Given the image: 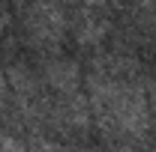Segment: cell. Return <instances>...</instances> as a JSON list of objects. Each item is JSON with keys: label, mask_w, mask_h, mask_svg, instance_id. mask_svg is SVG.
<instances>
[{"label": "cell", "mask_w": 156, "mask_h": 152, "mask_svg": "<svg viewBox=\"0 0 156 152\" xmlns=\"http://www.w3.org/2000/svg\"><path fill=\"white\" fill-rule=\"evenodd\" d=\"M147 107H150V122H156V84L147 78Z\"/></svg>", "instance_id": "5"}, {"label": "cell", "mask_w": 156, "mask_h": 152, "mask_svg": "<svg viewBox=\"0 0 156 152\" xmlns=\"http://www.w3.org/2000/svg\"><path fill=\"white\" fill-rule=\"evenodd\" d=\"M9 111V84H6V72H0V116Z\"/></svg>", "instance_id": "4"}, {"label": "cell", "mask_w": 156, "mask_h": 152, "mask_svg": "<svg viewBox=\"0 0 156 152\" xmlns=\"http://www.w3.org/2000/svg\"><path fill=\"white\" fill-rule=\"evenodd\" d=\"M6 27H9V6L6 0H0V36L6 33Z\"/></svg>", "instance_id": "6"}, {"label": "cell", "mask_w": 156, "mask_h": 152, "mask_svg": "<svg viewBox=\"0 0 156 152\" xmlns=\"http://www.w3.org/2000/svg\"><path fill=\"white\" fill-rule=\"evenodd\" d=\"M21 24H24L27 42L36 51L54 54L69 33V12H66L63 0H24Z\"/></svg>", "instance_id": "1"}, {"label": "cell", "mask_w": 156, "mask_h": 152, "mask_svg": "<svg viewBox=\"0 0 156 152\" xmlns=\"http://www.w3.org/2000/svg\"><path fill=\"white\" fill-rule=\"evenodd\" d=\"M81 152H99V149H81Z\"/></svg>", "instance_id": "7"}, {"label": "cell", "mask_w": 156, "mask_h": 152, "mask_svg": "<svg viewBox=\"0 0 156 152\" xmlns=\"http://www.w3.org/2000/svg\"><path fill=\"white\" fill-rule=\"evenodd\" d=\"M39 78H42L45 90L51 95H63V93L81 90V69L72 60H63V57H45L42 60V69H39Z\"/></svg>", "instance_id": "3"}, {"label": "cell", "mask_w": 156, "mask_h": 152, "mask_svg": "<svg viewBox=\"0 0 156 152\" xmlns=\"http://www.w3.org/2000/svg\"><path fill=\"white\" fill-rule=\"evenodd\" d=\"M69 33L75 36V42L81 48H93V45H102L105 36L111 33V18L105 9H96V6H78L69 12Z\"/></svg>", "instance_id": "2"}]
</instances>
